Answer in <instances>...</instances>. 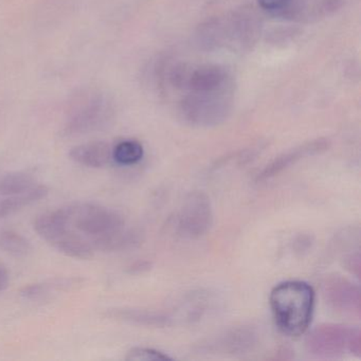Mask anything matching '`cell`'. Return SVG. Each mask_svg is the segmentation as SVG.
<instances>
[{
	"label": "cell",
	"mask_w": 361,
	"mask_h": 361,
	"mask_svg": "<svg viewBox=\"0 0 361 361\" xmlns=\"http://www.w3.org/2000/svg\"><path fill=\"white\" fill-rule=\"evenodd\" d=\"M67 225L88 240L94 251H121L138 244L139 233L121 213L92 202L62 207Z\"/></svg>",
	"instance_id": "1"
},
{
	"label": "cell",
	"mask_w": 361,
	"mask_h": 361,
	"mask_svg": "<svg viewBox=\"0 0 361 361\" xmlns=\"http://www.w3.org/2000/svg\"><path fill=\"white\" fill-rule=\"evenodd\" d=\"M269 304L279 329L285 335L298 337L307 331L312 322L314 288L303 281H285L272 289Z\"/></svg>",
	"instance_id": "2"
},
{
	"label": "cell",
	"mask_w": 361,
	"mask_h": 361,
	"mask_svg": "<svg viewBox=\"0 0 361 361\" xmlns=\"http://www.w3.org/2000/svg\"><path fill=\"white\" fill-rule=\"evenodd\" d=\"M33 227L44 240L66 257L88 259L96 252L88 240L67 225L62 208L42 213L35 219Z\"/></svg>",
	"instance_id": "3"
},
{
	"label": "cell",
	"mask_w": 361,
	"mask_h": 361,
	"mask_svg": "<svg viewBox=\"0 0 361 361\" xmlns=\"http://www.w3.org/2000/svg\"><path fill=\"white\" fill-rule=\"evenodd\" d=\"M308 354L316 358H340L345 355L361 354V333L358 327L342 324H321L314 327L305 339Z\"/></svg>",
	"instance_id": "4"
},
{
	"label": "cell",
	"mask_w": 361,
	"mask_h": 361,
	"mask_svg": "<svg viewBox=\"0 0 361 361\" xmlns=\"http://www.w3.org/2000/svg\"><path fill=\"white\" fill-rule=\"evenodd\" d=\"M233 90L195 94L188 92L178 105L181 119L195 128H214L221 126L231 115Z\"/></svg>",
	"instance_id": "5"
},
{
	"label": "cell",
	"mask_w": 361,
	"mask_h": 361,
	"mask_svg": "<svg viewBox=\"0 0 361 361\" xmlns=\"http://www.w3.org/2000/svg\"><path fill=\"white\" fill-rule=\"evenodd\" d=\"M212 204L210 197L202 191L188 194L179 207L174 225L177 233L185 238L204 236L213 225Z\"/></svg>",
	"instance_id": "6"
},
{
	"label": "cell",
	"mask_w": 361,
	"mask_h": 361,
	"mask_svg": "<svg viewBox=\"0 0 361 361\" xmlns=\"http://www.w3.org/2000/svg\"><path fill=\"white\" fill-rule=\"evenodd\" d=\"M113 116V105L106 97L100 94H88L69 116L65 134L77 136L102 130L109 126Z\"/></svg>",
	"instance_id": "7"
},
{
	"label": "cell",
	"mask_w": 361,
	"mask_h": 361,
	"mask_svg": "<svg viewBox=\"0 0 361 361\" xmlns=\"http://www.w3.org/2000/svg\"><path fill=\"white\" fill-rule=\"evenodd\" d=\"M322 293L331 310L346 316L360 317V288L352 281L340 276H329L323 283Z\"/></svg>",
	"instance_id": "8"
},
{
	"label": "cell",
	"mask_w": 361,
	"mask_h": 361,
	"mask_svg": "<svg viewBox=\"0 0 361 361\" xmlns=\"http://www.w3.org/2000/svg\"><path fill=\"white\" fill-rule=\"evenodd\" d=\"M183 90L195 94L231 92L233 83L231 75L224 67L202 65L196 68L188 67Z\"/></svg>",
	"instance_id": "9"
},
{
	"label": "cell",
	"mask_w": 361,
	"mask_h": 361,
	"mask_svg": "<svg viewBox=\"0 0 361 361\" xmlns=\"http://www.w3.org/2000/svg\"><path fill=\"white\" fill-rule=\"evenodd\" d=\"M228 46L236 50L250 49L257 43L262 24L255 12L243 9L226 16Z\"/></svg>",
	"instance_id": "10"
},
{
	"label": "cell",
	"mask_w": 361,
	"mask_h": 361,
	"mask_svg": "<svg viewBox=\"0 0 361 361\" xmlns=\"http://www.w3.org/2000/svg\"><path fill=\"white\" fill-rule=\"evenodd\" d=\"M329 147V141L327 139H316L303 143L290 151L283 153L276 157L271 164H268L257 176V181H267L274 177L278 176L284 171L288 170L291 166L297 164L301 160L312 156L323 153Z\"/></svg>",
	"instance_id": "11"
},
{
	"label": "cell",
	"mask_w": 361,
	"mask_h": 361,
	"mask_svg": "<svg viewBox=\"0 0 361 361\" xmlns=\"http://www.w3.org/2000/svg\"><path fill=\"white\" fill-rule=\"evenodd\" d=\"M257 343V334L250 326L235 327L206 344L210 350L219 354H245L253 350Z\"/></svg>",
	"instance_id": "12"
},
{
	"label": "cell",
	"mask_w": 361,
	"mask_h": 361,
	"mask_svg": "<svg viewBox=\"0 0 361 361\" xmlns=\"http://www.w3.org/2000/svg\"><path fill=\"white\" fill-rule=\"evenodd\" d=\"M69 156L78 164L92 169L103 168L113 160L111 145L103 141L77 145L71 149Z\"/></svg>",
	"instance_id": "13"
},
{
	"label": "cell",
	"mask_w": 361,
	"mask_h": 361,
	"mask_svg": "<svg viewBox=\"0 0 361 361\" xmlns=\"http://www.w3.org/2000/svg\"><path fill=\"white\" fill-rule=\"evenodd\" d=\"M106 316L116 320L124 321L142 326L164 327L172 323V317L153 310L136 308H114L107 310Z\"/></svg>",
	"instance_id": "14"
},
{
	"label": "cell",
	"mask_w": 361,
	"mask_h": 361,
	"mask_svg": "<svg viewBox=\"0 0 361 361\" xmlns=\"http://www.w3.org/2000/svg\"><path fill=\"white\" fill-rule=\"evenodd\" d=\"M48 193H49V189L46 185H37L24 193L6 196L3 200H0V219H5L9 215L23 210L26 207L39 202L45 198Z\"/></svg>",
	"instance_id": "15"
},
{
	"label": "cell",
	"mask_w": 361,
	"mask_h": 361,
	"mask_svg": "<svg viewBox=\"0 0 361 361\" xmlns=\"http://www.w3.org/2000/svg\"><path fill=\"white\" fill-rule=\"evenodd\" d=\"M37 185V178L28 172H12L0 176V197L29 191Z\"/></svg>",
	"instance_id": "16"
},
{
	"label": "cell",
	"mask_w": 361,
	"mask_h": 361,
	"mask_svg": "<svg viewBox=\"0 0 361 361\" xmlns=\"http://www.w3.org/2000/svg\"><path fill=\"white\" fill-rule=\"evenodd\" d=\"M111 156L120 166H134L142 160L145 149L139 141L126 139L111 147Z\"/></svg>",
	"instance_id": "17"
},
{
	"label": "cell",
	"mask_w": 361,
	"mask_h": 361,
	"mask_svg": "<svg viewBox=\"0 0 361 361\" xmlns=\"http://www.w3.org/2000/svg\"><path fill=\"white\" fill-rule=\"evenodd\" d=\"M0 249L14 257H25L30 252L31 244L18 232L7 230L0 232Z\"/></svg>",
	"instance_id": "18"
},
{
	"label": "cell",
	"mask_w": 361,
	"mask_h": 361,
	"mask_svg": "<svg viewBox=\"0 0 361 361\" xmlns=\"http://www.w3.org/2000/svg\"><path fill=\"white\" fill-rule=\"evenodd\" d=\"M73 279H62V280H54L51 282L37 283V284L28 285L25 286L20 291V295L24 297L25 299L28 300H37L41 298L46 297L50 295V293L58 289L63 288V287L71 286L73 284Z\"/></svg>",
	"instance_id": "19"
},
{
	"label": "cell",
	"mask_w": 361,
	"mask_h": 361,
	"mask_svg": "<svg viewBox=\"0 0 361 361\" xmlns=\"http://www.w3.org/2000/svg\"><path fill=\"white\" fill-rule=\"evenodd\" d=\"M126 360L130 361H157L171 360V357L160 350L151 348H133L128 350L126 357Z\"/></svg>",
	"instance_id": "20"
},
{
	"label": "cell",
	"mask_w": 361,
	"mask_h": 361,
	"mask_svg": "<svg viewBox=\"0 0 361 361\" xmlns=\"http://www.w3.org/2000/svg\"><path fill=\"white\" fill-rule=\"evenodd\" d=\"M293 0H257L259 8L274 18H285Z\"/></svg>",
	"instance_id": "21"
},
{
	"label": "cell",
	"mask_w": 361,
	"mask_h": 361,
	"mask_svg": "<svg viewBox=\"0 0 361 361\" xmlns=\"http://www.w3.org/2000/svg\"><path fill=\"white\" fill-rule=\"evenodd\" d=\"M10 276L7 267L0 263V291L5 290L9 285Z\"/></svg>",
	"instance_id": "22"
},
{
	"label": "cell",
	"mask_w": 361,
	"mask_h": 361,
	"mask_svg": "<svg viewBox=\"0 0 361 361\" xmlns=\"http://www.w3.org/2000/svg\"><path fill=\"white\" fill-rule=\"evenodd\" d=\"M147 268H149L147 263H145V262H138V263H135L134 265L130 266V272L137 274V272L145 271Z\"/></svg>",
	"instance_id": "23"
}]
</instances>
